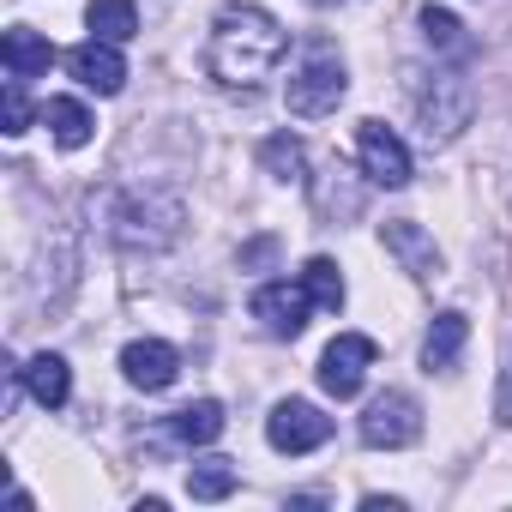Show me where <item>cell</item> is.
I'll return each instance as SVG.
<instances>
[{
    "mask_svg": "<svg viewBox=\"0 0 512 512\" xmlns=\"http://www.w3.org/2000/svg\"><path fill=\"white\" fill-rule=\"evenodd\" d=\"M404 91L428 139H458L476 121V85L458 67H404Z\"/></svg>",
    "mask_w": 512,
    "mask_h": 512,
    "instance_id": "obj_2",
    "label": "cell"
},
{
    "mask_svg": "<svg viewBox=\"0 0 512 512\" xmlns=\"http://www.w3.org/2000/svg\"><path fill=\"white\" fill-rule=\"evenodd\" d=\"M0 109H7V133H13V139H19V133H31V97H25V79H13V85H7Z\"/></svg>",
    "mask_w": 512,
    "mask_h": 512,
    "instance_id": "obj_23",
    "label": "cell"
},
{
    "mask_svg": "<svg viewBox=\"0 0 512 512\" xmlns=\"http://www.w3.org/2000/svg\"><path fill=\"white\" fill-rule=\"evenodd\" d=\"M260 169H266L272 181H308V145H302L296 133H272V139L260 145Z\"/></svg>",
    "mask_w": 512,
    "mask_h": 512,
    "instance_id": "obj_19",
    "label": "cell"
},
{
    "mask_svg": "<svg viewBox=\"0 0 512 512\" xmlns=\"http://www.w3.org/2000/svg\"><path fill=\"white\" fill-rule=\"evenodd\" d=\"M43 121H49V133H55L61 151H79V145H91V133H97V115H91L79 97H49V103H43Z\"/></svg>",
    "mask_w": 512,
    "mask_h": 512,
    "instance_id": "obj_16",
    "label": "cell"
},
{
    "mask_svg": "<svg viewBox=\"0 0 512 512\" xmlns=\"http://www.w3.org/2000/svg\"><path fill=\"white\" fill-rule=\"evenodd\" d=\"M308 7H338V0H308Z\"/></svg>",
    "mask_w": 512,
    "mask_h": 512,
    "instance_id": "obj_26",
    "label": "cell"
},
{
    "mask_svg": "<svg viewBox=\"0 0 512 512\" xmlns=\"http://www.w3.org/2000/svg\"><path fill=\"white\" fill-rule=\"evenodd\" d=\"M464 344H470V320H464L458 308L434 314V326H428V338H422V368H428V374H452L458 356H464Z\"/></svg>",
    "mask_w": 512,
    "mask_h": 512,
    "instance_id": "obj_13",
    "label": "cell"
},
{
    "mask_svg": "<svg viewBox=\"0 0 512 512\" xmlns=\"http://www.w3.org/2000/svg\"><path fill=\"white\" fill-rule=\"evenodd\" d=\"M19 386H25L43 410H61V404L73 398V368H67V356L43 350V356H31V362L19 368Z\"/></svg>",
    "mask_w": 512,
    "mask_h": 512,
    "instance_id": "obj_14",
    "label": "cell"
},
{
    "mask_svg": "<svg viewBox=\"0 0 512 512\" xmlns=\"http://www.w3.org/2000/svg\"><path fill=\"white\" fill-rule=\"evenodd\" d=\"M181 223H187V211H181V199L175 193H163V187H145V193H121L115 199V211H109V229H115V241L121 247H145V253H157V247H169L175 235H181Z\"/></svg>",
    "mask_w": 512,
    "mask_h": 512,
    "instance_id": "obj_3",
    "label": "cell"
},
{
    "mask_svg": "<svg viewBox=\"0 0 512 512\" xmlns=\"http://www.w3.org/2000/svg\"><path fill=\"white\" fill-rule=\"evenodd\" d=\"M266 440H272L278 452L302 458V452H314V446L332 440V416H326L320 404H308V398H284V404H272V416H266Z\"/></svg>",
    "mask_w": 512,
    "mask_h": 512,
    "instance_id": "obj_7",
    "label": "cell"
},
{
    "mask_svg": "<svg viewBox=\"0 0 512 512\" xmlns=\"http://www.w3.org/2000/svg\"><path fill=\"white\" fill-rule=\"evenodd\" d=\"M296 278H302V290L314 296V308H326V314H338V308H344V278H338V260L314 253V260H308Z\"/></svg>",
    "mask_w": 512,
    "mask_h": 512,
    "instance_id": "obj_20",
    "label": "cell"
},
{
    "mask_svg": "<svg viewBox=\"0 0 512 512\" xmlns=\"http://www.w3.org/2000/svg\"><path fill=\"white\" fill-rule=\"evenodd\" d=\"M380 241H386V253L416 278V284H428V278H440V247H434V235L422 229V223H410V217H392V223H380Z\"/></svg>",
    "mask_w": 512,
    "mask_h": 512,
    "instance_id": "obj_10",
    "label": "cell"
},
{
    "mask_svg": "<svg viewBox=\"0 0 512 512\" xmlns=\"http://www.w3.org/2000/svg\"><path fill=\"white\" fill-rule=\"evenodd\" d=\"M356 157H362V175L374 187H410V145L386 127V121H362L356 127Z\"/></svg>",
    "mask_w": 512,
    "mask_h": 512,
    "instance_id": "obj_8",
    "label": "cell"
},
{
    "mask_svg": "<svg viewBox=\"0 0 512 512\" xmlns=\"http://www.w3.org/2000/svg\"><path fill=\"white\" fill-rule=\"evenodd\" d=\"M121 374H127V386H139V392H163V386H175L181 356H175V344H163V338H133V344L121 350Z\"/></svg>",
    "mask_w": 512,
    "mask_h": 512,
    "instance_id": "obj_12",
    "label": "cell"
},
{
    "mask_svg": "<svg viewBox=\"0 0 512 512\" xmlns=\"http://www.w3.org/2000/svg\"><path fill=\"white\" fill-rule=\"evenodd\" d=\"M85 25H91V37H103V43H127V37H139V7H133V0H91V7H85Z\"/></svg>",
    "mask_w": 512,
    "mask_h": 512,
    "instance_id": "obj_18",
    "label": "cell"
},
{
    "mask_svg": "<svg viewBox=\"0 0 512 512\" xmlns=\"http://www.w3.org/2000/svg\"><path fill=\"white\" fill-rule=\"evenodd\" d=\"M416 25H422V37H428L440 55H470V37H464V25H458L446 7H422V19H416Z\"/></svg>",
    "mask_w": 512,
    "mask_h": 512,
    "instance_id": "obj_22",
    "label": "cell"
},
{
    "mask_svg": "<svg viewBox=\"0 0 512 512\" xmlns=\"http://www.w3.org/2000/svg\"><path fill=\"white\" fill-rule=\"evenodd\" d=\"M344 91H350V73H344L338 49H332V43H308L302 67H296L290 85H284V103H290V115L320 121V115H332V109L344 103Z\"/></svg>",
    "mask_w": 512,
    "mask_h": 512,
    "instance_id": "obj_4",
    "label": "cell"
},
{
    "mask_svg": "<svg viewBox=\"0 0 512 512\" xmlns=\"http://www.w3.org/2000/svg\"><path fill=\"white\" fill-rule=\"evenodd\" d=\"M308 308H314V296L302 290V278L296 284H260V290H253V320H260L272 338H302Z\"/></svg>",
    "mask_w": 512,
    "mask_h": 512,
    "instance_id": "obj_9",
    "label": "cell"
},
{
    "mask_svg": "<svg viewBox=\"0 0 512 512\" xmlns=\"http://www.w3.org/2000/svg\"><path fill=\"white\" fill-rule=\"evenodd\" d=\"M266 260H278V241H272V235H260V241L241 247V266H266Z\"/></svg>",
    "mask_w": 512,
    "mask_h": 512,
    "instance_id": "obj_24",
    "label": "cell"
},
{
    "mask_svg": "<svg viewBox=\"0 0 512 512\" xmlns=\"http://www.w3.org/2000/svg\"><path fill=\"white\" fill-rule=\"evenodd\" d=\"M362 506H368V512H404V500H380V494H368Z\"/></svg>",
    "mask_w": 512,
    "mask_h": 512,
    "instance_id": "obj_25",
    "label": "cell"
},
{
    "mask_svg": "<svg viewBox=\"0 0 512 512\" xmlns=\"http://www.w3.org/2000/svg\"><path fill=\"white\" fill-rule=\"evenodd\" d=\"M374 356H380V344L368 332H338L326 344V356H320V392L326 398H356L368 368H374Z\"/></svg>",
    "mask_w": 512,
    "mask_h": 512,
    "instance_id": "obj_6",
    "label": "cell"
},
{
    "mask_svg": "<svg viewBox=\"0 0 512 512\" xmlns=\"http://www.w3.org/2000/svg\"><path fill=\"white\" fill-rule=\"evenodd\" d=\"M235 482H241V470H235L229 458H199V464L187 470V494H193V500H229Z\"/></svg>",
    "mask_w": 512,
    "mask_h": 512,
    "instance_id": "obj_21",
    "label": "cell"
},
{
    "mask_svg": "<svg viewBox=\"0 0 512 512\" xmlns=\"http://www.w3.org/2000/svg\"><path fill=\"white\" fill-rule=\"evenodd\" d=\"M0 61H7L13 79H37V73L55 67V43L43 31H31V25H13L7 37H0Z\"/></svg>",
    "mask_w": 512,
    "mask_h": 512,
    "instance_id": "obj_15",
    "label": "cell"
},
{
    "mask_svg": "<svg viewBox=\"0 0 512 512\" xmlns=\"http://www.w3.org/2000/svg\"><path fill=\"white\" fill-rule=\"evenodd\" d=\"M67 73H73L85 91H97V97H115V91L127 85V61H121V43H103V37H91V43L67 49Z\"/></svg>",
    "mask_w": 512,
    "mask_h": 512,
    "instance_id": "obj_11",
    "label": "cell"
},
{
    "mask_svg": "<svg viewBox=\"0 0 512 512\" xmlns=\"http://www.w3.org/2000/svg\"><path fill=\"white\" fill-rule=\"evenodd\" d=\"M416 440H422V404L410 392H398V386L374 392L368 410H362V446L398 452V446H416Z\"/></svg>",
    "mask_w": 512,
    "mask_h": 512,
    "instance_id": "obj_5",
    "label": "cell"
},
{
    "mask_svg": "<svg viewBox=\"0 0 512 512\" xmlns=\"http://www.w3.org/2000/svg\"><path fill=\"white\" fill-rule=\"evenodd\" d=\"M169 434H175L181 446H211V440L223 434V404H217V398H199V404H181V410L169 416Z\"/></svg>",
    "mask_w": 512,
    "mask_h": 512,
    "instance_id": "obj_17",
    "label": "cell"
},
{
    "mask_svg": "<svg viewBox=\"0 0 512 512\" xmlns=\"http://www.w3.org/2000/svg\"><path fill=\"white\" fill-rule=\"evenodd\" d=\"M290 49V31L266 13L253 7V0H229V7H217L211 19V43H205V67L217 85L229 91H253Z\"/></svg>",
    "mask_w": 512,
    "mask_h": 512,
    "instance_id": "obj_1",
    "label": "cell"
}]
</instances>
